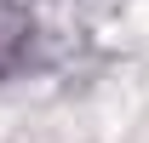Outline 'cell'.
I'll return each mask as SVG.
<instances>
[{"instance_id":"obj_1","label":"cell","mask_w":149,"mask_h":143,"mask_svg":"<svg viewBox=\"0 0 149 143\" xmlns=\"http://www.w3.org/2000/svg\"><path fill=\"white\" fill-rule=\"evenodd\" d=\"M23 40H29V23L17 12H0V69H12L23 57Z\"/></svg>"}]
</instances>
